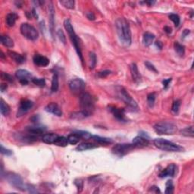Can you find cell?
<instances>
[{"label": "cell", "instance_id": "cell-8", "mask_svg": "<svg viewBox=\"0 0 194 194\" xmlns=\"http://www.w3.org/2000/svg\"><path fill=\"white\" fill-rule=\"evenodd\" d=\"M20 31L25 38L30 40H36L39 37V33L34 27L28 23H23L21 25Z\"/></svg>", "mask_w": 194, "mask_h": 194}, {"label": "cell", "instance_id": "cell-26", "mask_svg": "<svg viewBox=\"0 0 194 194\" xmlns=\"http://www.w3.org/2000/svg\"><path fill=\"white\" fill-rule=\"evenodd\" d=\"M0 41L1 43L8 48H12L14 46V41L11 37H9L8 36H4V35H2L0 36Z\"/></svg>", "mask_w": 194, "mask_h": 194}, {"label": "cell", "instance_id": "cell-47", "mask_svg": "<svg viewBox=\"0 0 194 194\" xmlns=\"http://www.w3.org/2000/svg\"><path fill=\"white\" fill-rule=\"evenodd\" d=\"M1 153L2 155H7V156H10V155H12V154H13L12 150L5 148L2 145H1Z\"/></svg>", "mask_w": 194, "mask_h": 194}, {"label": "cell", "instance_id": "cell-32", "mask_svg": "<svg viewBox=\"0 0 194 194\" xmlns=\"http://www.w3.org/2000/svg\"><path fill=\"white\" fill-rule=\"evenodd\" d=\"M59 77H58L57 73H54L53 76H52V85H51V91L52 92H56L59 89Z\"/></svg>", "mask_w": 194, "mask_h": 194}, {"label": "cell", "instance_id": "cell-48", "mask_svg": "<svg viewBox=\"0 0 194 194\" xmlns=\"http://www.w3.org/2000/svg\"><path fill=\"white\" fill-rule=\"evenodd\" d=\"M111 74V71H109V70H105V71H99V73H98V77L100 78H106L107 76H109V75Z\"/></svg>", "mask_w": 194, "mask_h": 194}, {"label": "cell", "instance_id": "cell-60", "mask_svg": "<svg viewBox=\"0 0 194 194\" xmlns=\"http://www.w3.org/2000/svg\"><path fill=\"white\" fill-rule=\"evenodd\" d=\"M0 53H1V55H0V57H1V59H4L5 55H4V53H3V52L1 51L0 52Z\"/></svg>", "mask_w": 194, "mask_h": 194}, {"label": "cell", "instance_id": "cell-36", "mask_svg": "<svg viewBox=\"0 0 194 194\" xmlns=\"http://www.w3.org/2000/svg\"><path fill=\"white\" fill-rule=\"evenodd\" d=\"M31 80L35 85L40 87H44L46 85V80L44 78H32Z\"/></svg>", "mask_w": 194, "mask_h": 194}, {"label": "cell", "instance_id": "cell-54", "mask_svg": "<svg viewBox=\"0 0 194 194\" xmlns=\"http://www.w3.org/2000/svg\"><path fill=\"white\" fill-rule=\"evenodd\" d=\"M39 120H40V117L36 115H34V116L31 118V121L32 122H34V123H36L37 121H39Z\"/></svg>", "mask_w": 194, "mask_h": 194}, {"label": "cell", "instance_id": "cell-53", "mask_svg": "<svg viewBox=\"0 0 194 194\" xmlns=\"http://www.w3.org/2000/svg\"><path fill=\"white\" fill-rule=\"evenodd\" d=\"M150 191L154 192V193H161L159 188L158 187H156V186H153V187H150Z\"/></svg>", "mask_w": 194, "mask_h": 194}, {"label": "cell", "instance_id": "cell-23", "mask_svg": "<svg viewBox=\"0 0 194 194\" xmlns=\"http://www.w3.org/2000/svg\"><path fill=\"white\" fill-rule=\"evenodd\" d=\"M8 54L12 60L17 63V64H22V63L25 62V58L23 55H21V54L17 53V52L13 51H9L8 52Z\"/></svg>", "mask_w": 194, "mask_h": 194}, {"label": "cell", "instance_id": "cell-35", "mask_svg": "<svg viewBox=\"0 0 194 194\" xmlns=\"http://www.w3.org/2000/svg\"><path fill=\"white\" fill-rule=\"evenodd\" d=\"M59 3L68 9H74L75 2L73 0H61Z\"/></svg>", "mask_w": 194, "mask_h": 194}, {"label": "cell", "instance_id": "cell-58", "mask_svg": "<svg viewBox=\"0 0 194 194\" xmlns=\"http://www.w3.org/2000/svg\"><path fill=\"white\" fill-rule=\"evenodd\" d=\"M145 4H147L149 6H152L155 3V1H145Z\"/></svg>", "mask_w": 194, "mask_h": 194}, {"label": "cell", "instance_id": "cell-40", "mask_svg": "<svg viewBox=\"0 0 194 194\" xmlns=\"http://www.w3.org/2000/svg\"><path fill=\"white\" fill-rule=\"evenodd\" d=\"M174 192V185H173L172 181H168L166 183V189L165 193L166 194H171Z\"/></svg>", "mask_w": 194, "mask_h": 194}, {"label": "cell", "instance_id": "cell-30", "mask_svg": "<svg viewBox=\"0 0 194 194\" xmlns=\"http://www.w3.org/2000/svg\"><path fill=\"white\" fill-rule=\"evenodd\" d=\"M0 111H1V114L4 116H8L10 113V107L7 103L3 100L2 99H1V103H0Z\"/></svg>", "mask_w": 194, "mask_h": 194}, {"label": "cell", "instance_id": "cell-1", "mask_svg": "<svg viewBox=\"0 0 194 194\" xmlns=\"http://www.w3.org/2000/svg\"><path fill=\"white\" fill-rule=\"evenodd\" d=\"M117 34L122 45L129 46L131 44V31L128 22L125 17H119L115 21Z\"/></svg>", "mask_w": 194, "mask_h": 194}, {"label": "cell", "instance_id": "cell-56", "mask_svg": "<svg viewBox=\"0 0 194 194\" xmlns=\"http://www.w3.org/2000/svg\"><path fill=\"white\" fill-rule=\"evenodd\" d=\"M164 31H165L167 34H171V32H172V30H171V28L170 27H168V26H165V27H164Z\"/></svg>", "mask_w": 194, "mask_h": 194}, {"label": "cell", "instance_id": "cell-25", "mask_svg": "<svg viewBox=\"0 0 194 194\" xmlns=\"http://www.w3.org/2000/svg\"><path fill=\"white\" fill-rule=\"evenodd\" d=\"M59 136L56 134H53V133H50V134H46L43 136L42 137V140L43 143H46V144H52V143H55V140Z\"/></svg>", "mask_w": 194, "mask_h": 194}, {"label": "cell", "instance_id": "cell-13", "mask_svg": "<svg viewBox=\"0 0 194 194\" xmlns=\"http://www.w3.org/2000/svg\"><path fill=\"white\" fill-rule=\"evenodd\" d=\"M177 165H174V164H170V165H168L163 171H161L159 174V177L160 178H165L167 177H174L175 174H177Z\"/></svg>", "mask_w": 194, "mask_h": 194}, {"label": "cell", "instance_id": "cell-42", "mask_svg": "<svg viewBox=\"0 0 194 194\" xmlns=\"http://www.w3.org/2000/svg\"><path fill=\"white\" fill-rule=\"evenodd\" d=\"M1 78L2 80H5V81L9 82V83H13L14 82V78L12 75L7 74L5 72H1Z\"/></svg>", "mask_w": 194, "mask_h": 194}, {"label": "cell", "instance_id": "cell-9", "mask_svg": "<svg viewBox=\"0 0 194 194\" xmlns=\"http://www.w3.org/2000/svg\"><path fill=\"white\" fill-rule=\"evenodd\" d=\"M135 148L134 144H129V143H118L113 146L111 152L115 155L118 157H122L124 155L128 154Z\"/></svg>", "mask_w": 194, "mask_h": 194}, {"label": "cell", "instance_id": "cell-49", "mask_svg": "<svg viewBox=\"0 0 194 194\" xmlns=\"http://www.w3.org/2000/svg\"><path fill=\"white\" fill-rule=\"evenodd\" d=\"M171 78H168V79H165L164 80H162V84H163V87L165 90L168 89V87H169L170 85V83L171 82Z\"/></svg>", "mask_w": 194, "mask_h": 194}, {"label": "cell", "instance_id": "cell-27", "mask_svg": "<svg viewBox=\"0 0 194 194\" xmlns=\"http://www.w3.org/2000/svg\"><path fill=\"white\" fill-rule=\"evenodd\" d=\"M91 139L93 140L94 141H96L98 144L100 145H108L112 143V140L111 139H109V138L101 137L99 136H92Z\"/></svg>", "mask_w": 194, "mask_h": 194}, {"label": "cell", "instance_id": "cell-7", "mask_svg": "<svg viewBox=\"0 0 194 194\" xmlns=\"http://www.w3.org/2000/svg\"><path fill=\"white\" fill-rule=\"evenodd\" d=\"M118 96L122 101H124V102H125V104L127 105L133 111H137L138 106L137 102H136L135 100L130 97V94L127 92V90H126L124 87H118Z\"/></svg>", "mask_w": 194, "mask_h": 194}, {"label": "cell", "instance_id": "cell-17", "mask_svg": "<svg viewBox=\"0 0 194 194\" xmlns=\"http://www.w3.org/2000/svg\"><path fill=\"white\" fill-rule=\"evenodd\" d=\"M133 144L135 146V147H145V146H147L149 143V138L143 137V136H137V137H134L132 141Z\"/></svg>", "mask_w": 194, "mask_h": 194}, {"label": "cell", "instance_id": "cell-18", "mask_svg": "<svg viewBox=\"0 0 194 194\" xmlns=\"http://www.w3.org/2000/svg\"><path fill=\"white\" fill-rule=\"evenodd\" d=\"M33 61H34V63L36 65L40 66V67H46L50 64V60H49L48 58L39 55V54H36V55H34V58H33Z\"/></svg>", "mask_w": 194, "mask_h": 194}, {"label": "cell", "instance_id": "cell-24", "mask_svg": "<svg viewBox=\"0 0 194 194\" xmlns=\"http://www.w3.org/2000/svg\"><path fill=\"white\" fill-rule=\"evenodd\" d=\"M17 17H18V16H17V14L15 13V12H12V13L8 14L6 17V25L9 27H13L15 25V22H16Z\"/></svg>", "mask_w": 194, "mask_h": 194}, {"label": "cell", "instance_id": "cell-4", "mask_svg": "<svg viewBox=\"0 0 194 194\" xmlns=\"http://www.w3.org/2000/svg\"><path fill=\"white\" fill-rule=\"evenodd\" d=\"M153 143L157 148L165 152H181L183 150L179 145L162 138H156L153 141Z\"/></svg>", "mask_w": 194, "mask_h": 194}, {"label": "cell", "instance_id": "cell-21", "mask_svg": "<svg viewBox=\"0 0 194 194\" xmlns=\"http://www.w3.org/2000/svg\"><path fill=\"white\" fill-rule=\"evenodd\" d=\"M155 36L152 33L146 32L143 36V43L145 46H149L154 41Z\"/></svg>", "mask_w": 194, "mask_h": 194}, {"label": "cell", "instance_id": "cell-20", "mask_svg": "<svg viewBox=\"0 0 194 194\" xmlns=\"http://www.w3.org/2000/svg\"><path fill=\"white\" fill-rule=\"evenodd\" d=\"M97 146H98L97 145L93 143L84 142L78 145V146H77L76 149L78 150V151L82 152V151H86V150L92 149H94V148H97Z\"/></svg>", "mask_w": 194, "mask_h": 194}, {"label": "cell", "instance_id": "cell-16", "mask_svg": "<svg viewBox=\"0 0 194 194\" xmlns=\"http://www.w3.org/2000/svg\"><path fill=\"white\" fill-rule=\"evenodd\" d=\"M49 12V20H50V33H51L52 36H54V29H55V8H54L52 2L50 3L48 6Z\"/></svg>", "mask_w": 194, "mask_h": 194}, {"label": "cell", "instance_id": "cell-12", "mask_svg": "<svg viewBox=\"0 0 194 194\" xmlns=\"http://www.w3.org/2000/svg\"><path fill=\"white\" fill-rule=\"evenodd\" d=\"M15 76L19 80L22 85H27L29 83V80L32 78V75L28 71L24 69L17 70L15 73Z\"/></svg>", "mask_w": 194, "mask_h": 194}, {"label": "cell", "instance_id": "cell-19", "mask_svg": "<svg viewBox=\"0 0 194 194\" xmlns=\"http://www.w3.org/2000/svg\"><path fill=\"white\" fill-rule=\"evenodd\" d=\"M130 72H131L132 75V78L133 80H134L135 83H140L141 81V74H140L139 70H138L137 65L135 64V63H132L130 64Z\"/></svg>", "mask_w": 194, "mask_h": 194}, {"label": "cell", "instance_id": "cell-22", "mask_svg": "<svg viewBox=\"0 0 194 194\" xmlns=\"http://www.w3.org/2000/svg\"><path fill=\"white\" fill-rule=\"evenodd\" d=\"M27 132L32 134L34 135L39 136L46 131V127L42 126H34V127H29L27 128Z\"/></svg>", "mask_w": 194, "mask_h": 194}, {"label": "cell", "instance_id": "cell-15", "mask_svg": "<svg viewBox=\"0 0 194 194\" xmlns=\"http://www.w3.org/2000/svg\"><path fill=\"white\" fill-rule=\"evenodd\" d=\"M45 110L49 113L56 115L58 117H61L62 115V111L60 106L55 102H50L45 107Z\"/></svg>", "mask_w": 194, "mask_h": 194}, {"label": "cell", "instance_id": "cell-3", "mask_svg": "<svg viewBox=\"0 0 194 194\" xmlns=\"http://www.w3.org/2000/svg\"><path fill=\"white\" fill-rule=\"evenodd\" d=\"M177 130V126L172 122L161 121L154 125V130L159 135H173Z\"/></svg>", "mask_w": 194, "mask_h": 194}, {"label": "cell", "instance_id": "cell-43", "mask_svg": "<svg viewBox=\"0 0 194 194\" xmlns=\"http://www.w3.org/2000/svg\"><path fill=\"white\" fill-rule=\"evenodd\" d=\"M57 36H59V40H60V41L62 42L63 44H65L66 43V37H65V35H64L62 30L59 29V31H57Z\"/></svg>", "mask_w": 194, "mask_h": 194}, {"label": "cell", "instance_id": "cell-59", "mask_svg": "<svg viewBox=\"0 0 194 194\" xmlns=\"http://www.w3.org/2000/svg\"><path fill=\"white\" fill-rule=\"evenodd\" d=\"M31 14H32L33 16H34V17H36V19L38 18V15H37V14H36V10H35V8H33V9H32V12H31Z\"/></svg>", "mask_w": 194, "mask_h": 194}, {"label": "cell", "instance_id": "cell-34", "mask_svg": "<svg viewBox=\"0 0 194 194\" xmlns=\"http://www.w3.org/2000/svg\"><path fill=\"white\" fill-rule=\"evenodd\" d=\"M174 50L175 52H177V54L179 56L182 57L185 54V47L181 45V43H179L178 42H175L174 44Z\"/></svg>", "mask_w": 194, "mask_h": 194}, {"label": "cell", "instance_id": "cell-14", "mask_svg": "<svg viewBox=\"0 0 194 194\" xmlns=\"http://www.w3.org/2000/svg\"><path fill=\"white\" fill-rule=\"evenodd\" d=\"M109 111L112 113L114 117L119 121H127L125 118V110L124 109L115 107V106H109Z\"/></svg>", "mask_w": 194, "mask_h": 194}, {"label": "cell", "instance_id": "cell-11", "mask_svg": "<svg viewBox=\"0 0 194 194\" xmlns=\"http://www.w3.org/2000/svg\"><path fill=\"white\" fill-rule=\"evenodd\" d=\"M34 106V102L29 99H22L20 102V106L17 113V117H21L25 115Z\"/></svg>", "mask_w": 194, "mask_h": 194}, {"label": "cell", "instance_id": "cell-28", "mask_svg": "<svg viewBox=\"0 0 194 194\" xmlns=\"http://www.w3.org/2000/svg\"><path fill=\"white\" fill-rule=\"evenodd\" d=\"M90 116L88 113L85 112L83 111H76V112H73L71 115V118L74 120H82L84 119V118H87V117Z\"/></svg>", "mask_w": 194, "mask_h": 194}, {"label": "cell", "instance_id": "cell-51", "mask_svg": "<svg viewBox=\"0 0 194 194\" xmlns=\"http://www.w3.org/2000/svg\"><path fill=\"white\" fill-rule=\"evenodd\" d=\"M87 17L90 21H94L96 19L95 15L92 12H87Z\"/></svg>", "mask_w": 194, "mask_h": 194}, {"label": "cell", "instance_id": "cell-6", "mask_svg": "<svg viewBox=\"0 0 194 194\" xmlns=\"http://www.w3.org/2000/svg\"><path fill=\"white\" fill-rule=\"evenodd\" d=\"M94 101L93 97L88 92H83L80 96V105L82 111L88 113L91 115L94 110Z\"/></svg>", "mask_w": 194, "mask_h": 194}, {"label": "cell", "instance_id": "cell-55", "mask_svg": "<svg viewBox=\"0 0 194 194\" xmlns=\"http://www.w3.org/2000/svg\"><path fill=\"white\" fill-rule=\"evenodd\" d=\"M7 88H8V85H7L6 83H2L1 84V91H2V92L6 91V90H7Z\"/></svg>", "mask_w": 194, "mask_h": 194}, {"label": "cell", "instance_id": "cell-37", "mask_svg": "<svg viewBox=\"0 0 194 194\" xmlns=\"http://www.w3.org/2000/svg\"><path fill=\"white\" fill-rule=\"evenodd\" d=\"M155 93H154V92H152V93H149L148 94L147 96V102H148V105L149 106L150 108H153V106H154V104H155Z\"/></svg>", "mask_w": 194, "mask_h": 194}, {"label": "cell", "instance_id": "cell-46", "mask_svg": "<svg viewBox=\"0 0 194 194\" xmlns=\"http://www.w3.org/2000/svg\"><path fill=\"white\" fill-rule=\"evenodd\" d=\"M74 184L76 185L77 187H78V191L81 192V190H83V180H81V179L75 180Z\"/></svg>", "mask_w": 194, "mask_h": 194}, {"label": "cell", "instance_id": "cell-38", "mask_svg": "<svg viewBox=\"0 0 194 194\" xmlns=\"http://www.w3.org/2000/svg\"><path fill=\"white\" fill-rule=\"evenodd\" d=\"M169 19L172 21L173 23L175 25V27H178L179 26L180 22H181V19H180L179 15H176V14H171L169 15Z\"/></svg>", "mask_w": 194, "mask_h": 194}, {"label": "cell", "instance_id": "cell-41", "mask_svg": "<svg viewBox=\"0 0 194 194\" xmlns=\"http://www.w3.org/2000/svg\"><path fill=\"white\" fill-rule=\"evenodd\" d=\"M90 69H93L96 67V64L97 62V55L94 52H90Z\"/></svg>", "mask_w": 194, "mask_h": 194}, {"label": "cell", "instance_id": "cell-2", "mask_svg": "<svg viewBox=\"0 0 194 194\" xmlns=\"http://www.w3.org/2000/svg\"><path fill=\"white\" fill-rule=\"evenodd\" d=\"M64 27L66 31H67L68 34H69V38H70V40H71V43H72V45L74 46L75 50H76L77 53H78L80 61H81L82 64H83L84 60H83V55H82L81 49H80V46L79 39H78V36H77L76 33H75V31H74V27H73L71 21H70L69 19H66V20H64Z\"/></svg>", "mask_w": 194, "mask_h": 194}, {"label": "cell", "instance_id": "cell-45", "mask_svg": "<svg viewBox=\"0 0 194 194\" xmlns=\"http://www.w3.org/2000/svg\"><path fill=\"white\" fill-rule=\"evenodd\" d=\"M144 64H145V65H146V69H147L148 70H149L150 71H153V72H155V73H158L157 69H155V66L153 65L151 62H149V61H146V62H145Z\"/></svg>", "mask_w": 194, "mask_h": 194}, {"label": "cell", "instance_id": "cell-52", "mask_svg": "<svg viewBox=\"0 0 194 194\" xmlns=\"http://www.w3.org/2000/svg\"><path fill=\"white\" fill-rule=\"evenodd\" d=\"M190 30L185 29L184 31H183L182 35H181V38H182V39H184V38L186 37V36H187L188 35L190 34Z\"/></svg>", "mask_w": 194, "mask_h": 194}, {"label": "cell", "instance_id": "cell-57", "mask_svg": "<svg viewBox=\"0 0 194 194\" xmlns=\"http://www.w3.org/2000/svg\"><path fill=\"white\" fill-rule=\"evenodd\" d=\"M155 46L158 47V49H159V50H162V46H163V45H162V43H161L160 41H156L155 43Z\"/></svg>", "mask_w": 194, "mask_h": 194}, {"label": "cell", "instance_id": "cell-31", "mask_svg": "<svg viewBox=\"0 0 194 194\" xmlns=\"http://www.w3.org/2000/svg\"><path fill=\"white\" fill-rule=\"evenodd\" d=\"M53 144H55L57 146H60V147H65L69 144L68 138L64 137H58Z\"/></svg>", "mask_w": 194, "mask_h": 194}, {"label": "cell", "instance_id": "cell-44", "mask_svg": "<svg viewBox=\"0 0 194 194\" xmlns=\"http://www.w3.org/2000/svg\"><path fill=\"white\" fill-rule=\"evenodd\" d=\"M76 133L80 134V136L83 139H91L92 138V134L87 131H83V130H79V131H77Z\"/></svg>", "mask_w": 194, "mask_h": 194}, {"label": "cell", "instance_id": "cell-39", "mask_svg": "<svg viewBox=\"0 0 194 194\" xmlns=\"http://www.w3.org/2000/svg\"><path fill=\"white\" fill-rule=\"evenodd\" d=\"M180 107H181V100L177 99V100H175L173 102L172 106H171V111L174 113H175V114H177L179 111Z\"/></svg>", "mask_w": 194, "mask_h": 194}, {"label": "cell", "instance_id": "cell-50", "mask_svg": "<svg viewBox=\"0 0 194 194\" xmlns=\"http://www.w3.org/2000/svg\"><path fill=\"white\" fill-rule=\"evenodd\" d=\"M27 190H28L29 193H38V191L36 190V189L35 188L34 186H33V185H30V184H27Z\"/></svg>", "mask_w": 194, "mask_h": 194}, {"label": "cell", "instance_id": "cell-33", "mask_svg": "<svg viewBox=\"0 0 194 194\" xmlns=\"http://www.w3.org/2000/svg\"><path fill=\"white\" fill-rule=\"evenodd\" d=\"M181 135L184 136V137L193 138L194 137L193 127V126H190V127H185V128H183L181 130Z\"/></svg>", "mask_w": 194, "mask_h": 194}, {"label": "cell", "instance_id": "cell-10", "mask_svg": "<svg viewBox=\"0 0 194 194\" xmlns=\"http://www.w3.org/2000/svg\"><path fill=\"white\" fill-rule=\"evenodd\" d=\"M86 87L85 82L80 78L73 79L70 81L69 88L74 94H82Z\"/></svg>", "mask_w": 194, "mask_h": 194}, {"label": "cell", "instance_id": "cell-29", "mask_svg": "<svg viewBox=\"0 0 194 194\" xmlns=\"http://www.w3.org/2000/svg\"><path fill=\"white\" fill-rule=\"evenodd\" d=\"M67 138L69 143L71 145H76L77 143H79L80 139H81V137H80V134H78V133H73V134L69 135V137Z\"/></svg>", "mask_w": 194, "mask_h": 194}, {"label": "cell", "instance_id": "cell-5", "mask_svg": "<svg viewBox=\"0 0 194 194\" xmlns=\"http://www.w3.org/2000/svg\"><path fill=\"white\" fill-rule=\"evenodd\" d=\"M6 179L9 184L14 187L15 189L21 191H26L27 189V184L24 183L23 179L19 174L14 172H6Z\"/></svg>", "mask_w": 194, "mask_h": 194}]
</instances>
